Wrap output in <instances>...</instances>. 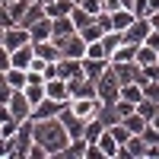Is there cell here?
<instances>
[{
	"label": "cell",
	"mask_w": 159,
	"mask_h": 159,
	"mask_svg": "<svg viewBox=\"0 0 159 159\" xmlns=\"http://www.w3.org/2000/svg\"><path fill=\"white\" fill-rule=\"evenodd\" d=\"M143 45H150V48L159 51V29H150V35H147V42H143Z\"/></svg>",
	"instance_id": "42"
},
{
	"label": "cell",
	"mask_w": 159,
	"mask_h": 159,
	"mask_svg": "<svg viewBox=\"0 0 159 159\" xmlns=\"http://www.w3.org/2000/svg\"><path fill=\"white\" fill-rule=\"evenodd\" d=\"M86 57H105V61H108V51H105L102 38H96V42H86Z\"/></svg>",
	"instance_id": "31"
},
{
	"label": "cell",
	"mask_w": 159,
	"mask_h": 159,
	"mask_svg": "<svg viewBox=\"0 0 159 159\" xmlns=\"http://www.w3.org/2000/svg\"><path fill=\"white\" fill-rule=\"evenodd\" d=\"M32 137H35V143H42V147L48 150V156H51V159H57V156H61V150L73 140V137L67 134V127L61 124V118H45V121H35Z\"/></svg>",
	"instance_id": "1"
},
{
	"label": "cell",
	"mask_w": 159,
	"mask_h": 159,
	"mask_svg": "<svg viewBox=\"0 0 159 159\" xmlns=\"http://www.w3.org/2000/svg\"><path fill=\"white\" fill-rule=\"evenodd\" d=\"M137 16H134V10H127V7H121V10H115L111 13V29H118V32H124L130 22H134Z\"/></svg>",
	"instance_id": "22"
},
{
	"label": "cell",
	"mask_w": 159,
	"mask_h": 159,
	"mask_svg": "<svg viewBox=\"0 0 159 159\" xmlns=\"http://www.w3.org/2000/svg\"><path fill=\"white\" fill-rule=\"evenodd\" d=\"M150 124H153V127H159V115H156V118H150Z\"/></svg>",
	"instance_id": "47"
},
{
	"label": "cell",
	"mask_w": 159,
	"mask_h": 159,
	"mask_svg": "<svg viewBox=\"0 0 159 159\" xmlns=\"http://www.w3.org/2000/svg\"><path fill=\"white\" fill-rule=\"evenodd\" d=\"M121 121L127 124V130H130V134H143V127H147V124H150V121H147V118H143V115H140L137 108H134V111H130L127 118H121Z\"/></svg>",
	"instance_id": "25"
},
{
	"label": "cell",
	"mask_w": 159,
	"mask_h": 159,
	"mask_svg": "<svg viewBox=\"0 0 159 159\" xmlns=\"http://www.w3.org/2000/svg\"><path fill=\"white\" fill-rule=\"evenodd\" d=\"M147 147H150V143L143 140L140 134H130V140L118 147V156H121V159H147Z\"/></svg>",
	"instance_id": "6"
},
{
	"label": "cell",
	"mask_w": 159,
	"mask_h": 159,
	"mask_svg": "<svg viewBox=\"0 0 159 159\" xmlns=\"http://www.w3.org/2000/svg\"><path fill=\"white\" fill-rule=\"evenodd\" d=\"M121 35H124V42H127V45H143V42H147V35H150V22H147V16L134 19Z\"/></svg>",
	"instance_id": "8"
},
{
	"label": "cell",
	"mask_w": 159,
	"mask_h": 159,
	"mask_svg": "<svg viewBox=\"0 0 159 159\" xmlns=\"http://www.w3.org/2000/svg\"><path fill=\"white\" fill-rule=\"evenodd\" d=\"M80 7H83V10H89V13H96V16H99V13H102V0H80Z\"/></svg>",
	"instance_id": "38"
},
{
	"label": "cell",
	"mask_w": 159,
	"mask_h": 159,
	"mask_svg": "<svg viewBox=\"0 0 159 159\" xmlns=\"http://www.w3.org/2000/svg\"><path fill=\"white\" fill-rule=\"evenodd\" d=\"M7 67H10V51L0 45V73H7Z\"/></svg>",
	"instance_id": "41"
},
{
	"label": "cell",
	"mask_w": 159,
	"mask_h": 159,
	"mask_svg": "<svg viewBox=\"0 0 159 159\" xmlns=\"http://www.w3.org/2000/svg\"><path fill=\"white\" fill-rule=\"evenodd\" d=\"M70 10H73V0H51V3H45V16L48 19L70 16Z\"/></svg>",
	"instance_id": "20"
},
{
	"label": "cell",
	"mask_w": 159,
	"mask_h": 159,
	"mask_svg": "<svg viewBox=\"0 0 159 159\" xmlns=\"http://www.w3.org/2000/svg\"><path fill=\"white\" fill-rule=\"evenodd\" d=\"M80 35H83L86 42H96V38H102V35H105V29H102L99 22H92V25H86V29H80Z\"/></svg>",
	"instance_id": "32"
},
{
	"label": "cell",
	"mask_w": 159,
	"mask_h": 159,
	"mask_svg": "<svg viewBox=\"0 0 159 159\" xmlns=\"http://www.w3.org/2000/svg\"><path fill=\"white\" fill-rule=\"evenodd\" d=\"M25 159H51V156H48V150L42 147V143H35V140H32V147H29V156H25Z\"/></svg>",
	"instance_id": "35"
},
{
	"label": "cell",
	"mask_w": 159,
	"mask_h": 159,
	"mask_svg": "<svg viewBox=\"0 0 159 159\" xmlns=\"http://www.w3.org/2000/svg\"><path fill=\"white\" fill-rule=\"evenodd\" d=\"M150 10H159V0H150Z\"/></svg>",
	"instance_id": "46"
},
{
	"label": "cell",
	"mask_w": 159,
	"mask_h": 159,
	"mask_svg": "<svg viewBox=\"0 0 159 159\" xmlns=\"http://www.w3.org/2000/svg\"><path fill=\"white\" fill-rule=\"evenodd\" d=\"M57 118H61V124L67 127V134H70V137H83V127H86V121H83L80 115H73V108H70V105H64Z\"/></svg>",
	"instance_id": "11"
},
{
	"label": "cell",
	"mask_w": 159,
	"mask_h": 159,
	"mask_svg": "<svg viewBox=\"0 0 159 159\" xmlns=\"http://www.w3.org/2000/svg\"><path fill=\"white\" fill-rule=\"evenodd\" d=\"M96 96H99V102H105V105H115L118 99H121V83H118L111 64H108V70L96 80Z\"/></svg>",
	"instance_id": "2"
},
{
	"label": "cell",
	"mask_w": 159,
	"mask_h": 159,
	"mask_svg": "<svg viewBox=\"0 0 159 159\" xmlns=\"http://www.w3.org/2000/svg\"><path fill=\"white\" fill-rule=\"evenodd\" d=\"M147 22H150V29H159V10H150Z\"/></svg>",
	"instance_id": "45"
},
{
	"label": "cell",
	"mask_w": 159,
	"mask_h": 159,
	"mask_svg": "<svg viewBox=\"0 0 159 159\" xmlns=\"http://www.w3.org/2000/svg\"><path fill=\"white\" fill-rule=\"evenodd\" d=\"M130 10H134L137 19H140V16H150V0H134V3H130Z\"/></svg>",
	"instance_id": "36"
},
{
	"label": "cell",
	"mask_w": 159,
	"mask_h": 159,
	"mask_svg": "<svg viewBox=\"0 0 159 159\" xmlns=\"http://www.w3.org/2000/svg\"><path fill=\"white\" fill-rule=\"evenodd\" d=\"M134 61L140 64V67H147V64H156V61H159V51H156V48H150V45H140Z\"/></svg>",
	"instance_id": "27"
},
{
	"label": "cell",
	"mask_w": 159,
	"mask_h": 159,
	"mask_svg": "<svg viewBox=\"0 0 159 159\" xmlns=\"http://www.w3.org/2000/svg\"><path fill=\"white\" fill-rule=\"evenodd\" d=\"M121 99L137 105V102L143 99V86H140V83H124V86H121Z\"/></svg>",
	"instance_id": "28"
},
{
	"label": "cell",
	"mask_w": 159,
	"mask_h": 159,
	"mask_svg": "<svg viewBox=\"0 0 159 159\" xmlns=\"http://www.w3.org/2000/svg\"><path fill=\"white\" fill-rule=\"evenodd\" d=\"M29 3H38V0H29Z\"/></svg>",
	"instance_id": "50"
},
{
	"label": "cell",
	"mask_w": 159,
	"mask_h": 159,
	"mask_svg": "<svg viewBox=\"0 0 159 159\" xmlns=\"http://www.w3.org/2000/svg\"><path fill=\"white\" fill-rule=\"evenodd\" d=\"M0 159H13V140L0 137Z\"/></svg>",
	"instance_id": "37"
},
{
	"label": "cell",
	"mask_w": 159,
	"mask_h": 159,
	"mask_svg": "<svg viewBox=\"0 0 159 159\" xmlns=\"http://www.w3.org/2000/svg\"><path fill=\"white\" fill-rule=\"evenodd\" d=\"M10 96H13V89H10L7 83H0V105H7V102H10Z\"/></svg>",
	"instance_id": "44"
},
{
	"label": "cell",
	"mask_w": 159,
	"mask_h": 159,
	"mask_svg": "<svg viewBox=\"0 0 159 159\" xmlns=\"http://www.w3.org/2000/svg\"><path fill=\"white\" fill-rule=\"evenodd\" d=\"M76 32V25L70 16H57V19H51V38L54 42H64V38H70Z\"/></svg>",
	"instance_id": "14"
},
{
	"label": "cell",
	"mask_w": 159,
	"mask_h": 159,
	"mask_svg": "<svg viewBox=\"0 0 159 159\" xmlns=\"http://www.w3.org/2000/svg\"><path fill=\"white\" fill-rule=\"evenodd\" d=\"M7 108H10L13 118H19V121H29V118H32V102H29V96H25L22 89H13Z\"/></svg>",
	"instance_id": "4"
},
{
	"label": "cell",
	"mask_w": 159,
	"mask_h": 159,
	"mask_svg": "<svg viewBox=\"0 0 159 159\" xmlns=\"http://www.w3.org/2000/svg\"><path fill=\"white\" fill-rule=\"evenodd\" d=\"M3 32H7V29H3V25H0V45H3Z\"/></svg>",
	"instance_id": "48"
},
{
	"label": "cell",
	"mask_w": 159,
	"mask_h": 159,
	"mask_svg": "<svg viewBox=\"0 0 159 159\" xmlns=\"http://www.w3.org/2000/svg\"><path fill=\"white\" fill-rule=\"evenodd\" d=\"M61 108H64V102H57V99H42V102H38L35 105V108H32V121H45V118H57L61 115Z\"/></svg>",
	"instance_id": "12"
},
{
	"label": "cell",
	"mask_w": 159,
	"mask_h": 159,
	"mask_svg": "<svg viewBox=\"0 0 159 159\" xmlns=\"http://www.w3.org/2000/svg\"><path fill=\"white\" fill-rule=\"evenodd\" d=\"M3 83H7L10 89H22L25 83H29V70H22V67H7Z\"/></svg>",
	"instance_id": "17"
},
{
	"label": "cell",
	"mask_w": 159,
	"mask_h": 159,
	"mask_svg": "<svg viewBox=\"0 0 159 159\" xmlns=\"http://www.w3.org/2000/svg\"><path fill=\"white\" fill-rule=\"evenodd\" d=\"M57 159H86V140H83V137H73L67 147L61 150Z\"/></svg>",
	"instance_id": "19"
},
{
	"label": "cell",
	"mask_w": 159,
	"mask_h": 159,
	"mask_svg": "<svg viewBox=\"0 0 159 159\" xmlns=\"http://www.w3.org/2000/svg\"><path fill=\"white\" fill-rule=\"evenodd\" d=\"M29 42H32L29 29H22V25H7V32H3V48L7 51H16L22 45H29Z\"/></svg>",
	"instance_id": "10"
},
{
	"label": "cell",
	"mask_w": 159,
	"mask_h": 159,
	"mask_svg": "<svg viewBox=\"0 0 159 159\" xmlns=\"http://www.w3.org/2000/svg\"><path fill=\"white\" fill-rule=\"evenodd\" d=\"M143 99L159 102V80H147V83H143Z\"/></svg>",
	"instance_id": "33"
},
{
	"label": "cell",
	"mask_w": 159,
	"mask_h": 159,
	"mask_svg": "<svg viewBox=\"0 0 159 159\" xmlns=\"http://www.w3.org/2000/svg\"><path fill=\"white\" fill-rule=\"evenodd\" d=\"M143 140L150 143V147H159V127H153V124H147L143 127V134H140Z\"/></svg>",
	"instance_id": "34"
},
{
	"label": "cell",
	"mask_w": 159,
	"mask_h": 159,
	"mask_svg": "<svg viewBox=\"0 0 159 159\" xmlns=\"http://www.w3.org/2000/svg\"><path fill=\"white\" fill-rule=\"evenodd\" d=\"M102 10H105V13H115V10H121V0H102Z\"/></svg>",
	"instance_id": "43"
},
{
	"label": "cell",
	"mask_w": 159,
	"mask_h": 159,
	"mask_svg": "<svg viewBox=\"0 0 159 159\" xmlns=\"http://www.w3.org/2000/svg\"><path fill=\"white\" fill-rule=\"evenodd\" d=\"M70 19H73L76 32H80V29H86V25H92V22H96V13H89V10H83L80 3H73V10H70Z\"/></svg>",
	"instance_id": "21"
},
{
	"label": "cell",
	"mask_w": 159,
	"mask_h": 159,
	"mask_svg": "<svg viewBox=\"0 0 159 159\" xmlns=\"http://www.w3.org/2000/svg\"><path fill=\"white\" fill-rule=\"evenodd\" d=\"M105 130H108V134L118 140V147H121V143H127L130 140V130H127V124L124 121H118V124H111V127H105Z\"/></svg>",
	"instance_id": "29"
},
{
	"label": "cell",
	"mask_w": 159,
	"mask_h": 159,
	"mask_svg": "<svg viewBox=\"0 0 159 159\" xmlns=\"http://www.w3.org/2000/svg\"><path fill=\"white\" fill-rule=\"evenodd\" d=\"M99 121L105 124V127H111V124H118V121H121V115H118V108H115V105H105L102 102V108H99Z\"/></svg>",
	"instance_id": "26"
},
{
	"label": "cell",
	"mask_w": 159,
	"mask_h": 159,
	"mask_svg": "<svg viewBox=\"0 0 159 159\" xmlns=\"http://www.w3.org/2000/svg\"><path fill=\"white\" fill-rule=\"evenodd\" d=\"M45 96H48V99H57V102H64V105H67V102H70L67 80H61V76H54V80H45Z\"/></svg>",
	"instance_id": "13"
},
{
	"label": "cell",
	"mask_w": 159,
	"mask_h": 159,
	"mask_svg": "<svg viewBox=\"0 0 159 159\" xmlns=\"http://www.w3.org/2000/svg\"><path fill=\"white\" fill-rule=\"evenodd\" d=\"M32 48H35V57H42V61H61V45L54 42V38L32 42Z\"/></svg>",
	"instance_id": "15"
},
{
	"label": "cell",
	"mask_w": 159,
	"mask_h": 159,
	"mask_svg": "<svg viewBox=\"0 0 159 159\" xmlns=\"http://www.w3.org/2000/svg\"><path fill=\"white\" fill-rule=\"evenodd\" d=\"M99 156H105L99 143H86V159H99Z\"/></svg>",
	"instance_id": "39"
},
{
	"label": "cell",
	"mask_w": 159,
	"mask_h": 159,
	"mask_svg": "<svg viewBox=\"0 0 159 159\" xmlns=\"http://www.w3.org/2000/svg\"><path fill=\"white\" fill-rule=\"evenodd\" d=\"M67 89H70V99H89L96 96V80H89L86 73H76L67 80Z\"/></svg>",
	"instance_id": "5"
},
{
	"label": "cell",
	"mask_w": 159,
	"mask_h": 159,
	"mask_svg": "<svg viewBox=\"0 0 159 159\" xmlns=\"http://www.w3.org/2000/svg\"><path fill=\"white\" fill-rule=\"evenodd\" d=\"M0 137H3V134H0Z\"/></svg>",
	"instance_id": "51"
},
{
	"label": "cell",
	"mask_w": 159,
	"mask_h": 159,
	"mask_svg": "<svg viewBox=\"0 0 159 159\" xmlns=\"http://www.w3.org/2000/svg\"><path fill=\"white\" fill-rule=\"evenodd\" d=\"M137 111L150 121V118H156V115H159V102H153V99H140V102H137Z\"/></svg>",
	"instance_id": "30"
},
{
	"label": "cell",
	"mask_w": 159,
	"mask_h": 159,
	"mask_svg": "<svg viewBox=\"0 0 159 159\" xmlns=\"http://www.w3.org/2000/svg\"><path fill=\"white\" fill-rule=\"evenodd\" d=\"M54 64H57V76L61 80H70L76 73H83V61H80V57H61Z\"/></svg>",
	"instance_id": "16"
},
{
	"label": "cell",
	"mask_w": 159,
	"mask_h": 159,
	"mask_svg": "<svg viewBox=\"0 0 159 159\" xmlns=\"http://www.w3.org/2000/svg\"><path fill=\"white\" fill-rule=\"evenodd\" d=\"M29 35H32V42H45V38H51V19H38L29 25Z\"/></svg>",
	"instance_id": "23"
},
{
	"label": "cell",
	"mask_w": 159,
	"mask_h": 159,
	"mask_svg": "<svg viewBox=\"0 0 159 159\" xmlns=\"http://www.w3.org/2000/svg\"><path fill=\"white\" fill-rule=\"evenodd\" d=\"M96 143H99V147H102V153H105V159H115V156H118V140H115V137L108 134V130H102V134H99V140H96Z\"/></svg>",
	"instance_id": "24"
},
{
	"label": "cell",
	"mask_w": 159,
	"mask_h": 159,
	"mask_svg": "<svg viewBox=\"0 0 159 159\" xmlns=\"http://www.w3.org/2000/svg\"><path fill=\"white\" fill-rule=\"evenodd\" d=\"M67 105L73 108V115H80V118H83V121H89V118H96V115H99V108H102L99 96H89V99H70Z\"/></svg>",
	"instance_id": "7"
},
{
	"label": "cell",
	"mask_w": 159,
	"mask_h": 159,
	"mask_svg": "<svg viewBox=\"0 0 159 159\" xmlns=\"http://www.w3.org/2000/svg\"><path fill=\"white\" fill-rule=\"evenodd\" d=\"M57 45H61V57H80V61L86 57V38L80 32H73L70 38H64V42H57Z\"/></svg>",
	"instance_id": "9"
},
{
	"label": "cell",
	"mask_w": 159,
	"mask_h": 159,
	"mask_svg": "<svg viewBox=\"0 0 159 159\" xmlns=\"http://www.w3.org/2000/svg\"><path fill=\"white\" fill-rule=\"evenodd\" d=\"M143 73H147V80H159V61H156V64H147Z\"/></svg>",
	"instance_id": "40"
},
{
	"label": "cell",
	"mask_w": 159,
	"mask_h": 159,
	"mask_svg": "<svg viewBox=\"0 0 159 159\" xmlns=\"http://www.w3.org/2000/svg\"><path fill=\"white\" fill-rule=\"evenodd\" d=\"M42 3H51V0H42Z\"/></svg>",
	"instance_id": "49"
},
{
	"label": "cell",
	"mask_w": 159,
	"mask_h": 159,
	"mask_svg": "<svg viewBox=\"0 0 159 159\" xmlns=\"http://www.w3.org/2000/svg\"><path fill=\"white\" fill-rule=\"evenodd\" d=\"M105 70H108V61L105 57H83V73L89 80H99Z\"/></svg>",
	"instance_id": "18"
},
{
	"label": "cell",
	"mask_w": 159,
	"mask_h": 159,
	"mask_svg": "<svg viewBox=\"0 0 159 159\" xmlns=\"http://www.w3.org/2000/svg\"><path fill=\"white\" fill-rule=\"evenodd\" d=\"M32 130H35V121L29 118V121H22L19 130L10 137V140H13V159H25V156H29V147H32V140H35Z\"/></svg>",
	"instance_id": "3"
}]
</instances>
